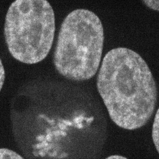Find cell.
<instances>
[{
  "label": "cell",
  "instance_id": "ba28073f",
  "mask_svg": "<svg viewBox=\"0 0 159 159\" xmlns=\"http://www.w3.org/2000/svg\"><path fill=\"white\" fill-rule=\"evenodd\" d=\"M105 159H127L125 157H122L121 156H119V155H113V156H110L108 157L107 158Z\"/></svg>",
  "mask_w": 159,
  "mask_h": 159
},
{
  "label": "cell",
  "instance_id": "3957f363",
  "mask_svg": "<svg viewBox=\"0 0 159 159\" xmlns=\"http://www.w3.org/2000/svg\"><path fill=\"white\" fill-rule=\"evenodd\" d=\"M55 32L54 12L46 0H16L10 7L4 35L11 55L18 61L35 64L52 48Z\"/></svg>",
  "mask_w": 159,
  "mask_h": 159
},
{
  "label": "cell",
  "instance_id": "7a4b0ae2",
  "mask_svg": "<svg viewBox=\"0 0 159 159\" xmlns=\"http://www.w3.org/2000/svg\"><path fill=\"white\" fill-rule=\"evenodd\" d=\"M104 30L94 12L77 9L62 23L54 54L58 72L75 81L92 78L98 71L104 44Z\"/></svg>",
  "mask_w": 159,
  "mask_h": 159
},
{
  "label": "cell",
  "instance_id": "5b68a950",
  "mask_svg": "<svg viewBox=\"0 0 159 159\" xmlns=\"http://www.w3.org/2000/svg\"><path fill=\"white\" fill-rule=\"evenodd\" d=\"M0 159H24L12 150L6 148L0 149Z\"/></svg>",
  "mask_w": 159,
  "mask_h": 159
},
{
  "label": "cell",
  "instance_id": "52a82bcc",
  "mask_svg": "<svg viewBox=\"0 0 159 159\" xmlns=\"http://www.w3.org/2000/svg\"><path fill=\"white\" fill-rule=\"evenodd\" d=\"M147 2H148V3H147L146 1H145V2H146V4L148 6V7H150L151 8L152 7V9L156 10H158V9L157 8H157H158V6H157V3H156L157 2H158V1H157V2H156V3H154L153 4V3L150 2V1H147Z\"/></svg>",
  "mask_w": 159,
  "mask_h": 159
},
{
  "label": "cell",
  "instance_id": "8992f818",
  "mask_svg": "<svg viewBox=\"0 0 159 159\" xmlns=\"http://www.w3.org/2000/svg\"><path fill=\"white\" fill-rule=\"evenodd\" d=\"M5 79V72L2 60L0 58V92L2 88Z\"/></svg>",
  "mask_w": 159,
  "mask_h": 159
},
{
  "label": "cell",
  "instance_id": "6da1fadb",
  "mask_svg": "<svg viewBox=\"0 0 159 159\" xmlns=\"http://www.w3.org/2000/svg\"><path fill=\"white\" fill-rule=\"evenodd\" d=\"M97 85L111 119L119 127L137 129L152 116L157 96L156 82L147 63L133 50L120 48L109 52Z\"/></svg>",
  "mask_w": 159,
  "mask_h": 159
},
{
  "label": "cell",
  "instance_id": "277c9868",
  "mask_svg": "<svg viewBox=\"0 0 159 159\" xmlns=\"http://www.w3.org/2000/svg\"><path fill=\"white\" fill-rule=\"evenodd\" d=\"M159 109H158L157 113H156L155 119H154L152 127V132L153 143L155 145V147H156L158 152H159Z\"/></svg>",
  "mask_w": 159,
  "mask_h": 159
}]
</instances>
